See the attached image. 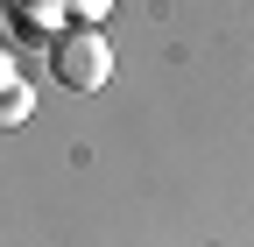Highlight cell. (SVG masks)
Segmentation results:
<instances>
[{"instance_id": "4", "label": "cell", "mask_w": 254, "mask_h": 247, "mask_svg": "<svg viewBox=\"0 0 254 247\" xmlns=\"http://www.w3.org/2000/svg\"><path fill=\"white\" fill-rule=\"evenodd\" d=\"M106 7H113V0H64V21H78V28H99V21H106Z\"/></svg>"}, {"instance_id": "3", "label": "cell", "mask_w": 254, "mask_h": 247, "mask_svg": "<svg viewBox=\"0 0 254 247\" xmlns=\"http://www.w3.org/2000/svg\"><path fill=\"white\" fill-rule=\"evenodd\" d=\"M36 113V85H14V92H0V134L21 127V120Z\"/></svg>"}, {"instance_id": "5", "label": "cell", "mask_w": 254, "mask_h": 247, "mask_svg": "<svg viewBox=\"0 0 254 247\" xmlns=\"http://www.w3.org/2000/svg\"><path fill=\"white\" fill-rule=\"evenodd\" d=\"M14 85H28V78H21V64H14V57L0 50V92H14Z\"/></svg>"}, {"instance_id": "1", "label": "cell", "mask_w": 254, "mask_h": 247, "mask_svg": "<svg viewBox=\"0 0 254 247\" xmlns=\"http://www.w3.org/2000/svg\"><path fill=\"white\" fill-rule=\"evenodd\" d=\"M50 78L64 92H99L113 78V43L99 36V28H78V21H64L57 36H50Z\"/></svg>"}, {"instance_id": "2", "label": "cell", "mask_w": 254, "mask_h": 247, "mask_svg": "<svg viewBox=\"0 0 254 247\" xmlns=\"http://www.w3.org/2000/svg\"><path fill=\"white\" fill-rule=\"evenodd\" d=\"M7 21L21 36H43V28H64V0H7Z\"/></svg>"}]
</instances>
